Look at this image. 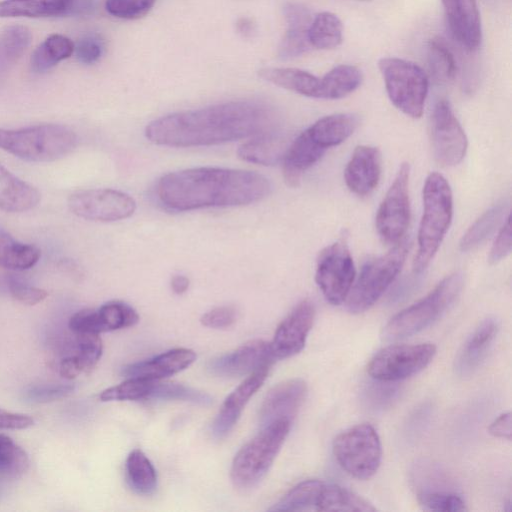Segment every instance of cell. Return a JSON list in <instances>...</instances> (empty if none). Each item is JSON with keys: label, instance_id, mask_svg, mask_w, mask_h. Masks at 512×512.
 Listing matches in <instances>:
<instances>
[{"label": "cell", "instance_id": "obj_41", "mask_svg": "<svg viewBox=\"0 0 512 512\" xmlns=\"http://www.w3.org/2000/svg\"><path fill=\"white\" fill-rule=\"evenodd\" d=\"M148 399L152 400H179L193 404L207 406L213 401L207 393L174 382L155 381Z\"/></svg>", "mask_w": 512, "mask_h": 512}, {"label": "cell", "instance_id": "obj_18", "mask_svg": "<svg viewBox=\"0 0 512 512\" xmlns=\"http://www.w3.org/2000/svg\"><path fill=\"white\" fill-rule=\"evenodd\" d=\"M95 0H3L0 17H57L90 14Z\"/></svg>", "mask_w": 512, "mask_h": 512}, {"label": "cell", "instance_id": "obj_44", "mask_svg": "<svg viewBox=\"0 0 512 512\" xmlns=\"http://www.w3.org/2000/svg\"><path fill=\"white\" fill-rule=\"evenodd\" d=\"M419 505L428 511L462 512L467 507L463 498L453 490L417 492Z\"/></svg>", "mask_w": 512, "mask_h": 512}, {"label": "cell", "instance_id": "obj_8", "mask_svg": "<svg viewBox=\"0 0 512 512\" xmlns=\"http://www.w3.org/2000/svg\"><path fill=\"white\" fill-rule=\"evenodd\" d=\"M378 67L393 105L409 117L420 118L429 86L423 69L411 61L397 57L381 58Z\"/></svg>", "mask_w": 512, "mask_h": 512}, {"label": "cell", "instance_id": "obj_1", "mask_svg": "<svg viewBox=\"0 0 512 512\" xmlns=\"http://www.w3.org/2000/svg\"><path fill=\"white\" fill-rule=\"evenodd\" d=\"M276 128L271 107L241 100L163 116L147 125L145 135L161 146L196 147L232 142Z\"/></svg>", "mask_w": 512, "mask_h": 512}, {"label": "cell", "instance_id": "obj_49", "mask_svg": "<svg viewBox=\"0 0 512 512\" xmlns=\"http://www.w3.org/2000/svg\"><path fill=\"white\" fill-rule=\"evenodd\" d=\"M74 390L72 384H48L31 386L25 391V398L32 402L45 403L64 398Z\"/></svg>", "mask_w": 512, "mask_h": 512}, {"label": "cell", "instance_id": "obj_9", "mask_svg": "<svg viewBox=\"0 0 512 512\" xmlns=\"http://www.w3.org/2000/svg\"><path fill=\"white\" fill-rule=\"evenodd\" d=\"M333 454L338 464L350 476L367 480L379 469L382 446L375 428L362 423L339 433L333 440Z\"/></svg>", "mask_w": 512, "mask_h": 512}, {"label": "cell", "instance_id": "obj_58", "mask_svg": "<svg viewBox=\"0 0 512 512\" xmlns=\"http://www.w3.org/2000/svg\"><path fill=\"white\" fill-rule=\"evenodd\" d=\"M358 1H371V0H358Z\"/></svg>", "mask_w": 512, "mask_h": 512}, {"label": "cell", "instance_id": "obj_53", "mask_svg": "<svg viewBox=\"0 0 512 512\" xmlns=\"http://www.w3.org/2000/svg\"><path fill=\"white\" fill-rule=\"evenodd\" d=\"M489 433L497 438L511 440L512 417L511 413L505 412L499 415L489 426Z\"/></svg>", "mask_w": 512, "mask_h": 512}, {"label": "cell", "instance_id": "obj_26", "mask_svg": "<svg viewBox=\"0 0 512 512\" xmlns=\"http://www.w3.org/2000/svg\"><path fill=\"white\" fill-rule=\"evenodd\" d=\"M289 144L285 132L276 128L253 136L238 149L239 158L259 165H275L283 160Z\"/></svg>", "mask_w": 512, "mask_h": 512}, {"label": "cell", "instance_id": "obj_27", "mask_svg": "<svg viewBox=\"0 0 512 512\" xmlns=\"http://www.w3.org/2000/svg\"><path fill=\"white\" fill-rule=\"evenodd\" d=\"M39 191L0 164V210L20 213L33 209L40 201Z\"/></svg>", "mask_w": 512, "mask_h": 512}, {"label": "cell", "instance_id": "obj_43", "mask_svg": "<svg viewBox=\"0 0 512 512\" xmlns=\"http://www.w3.org/2000/svg\"><path fill=\"white\" fill-rule=\"evenodd\" d=\"M155 381L157 380L129 377L126 381L103 390L99 398L104 402L148 399Z\"/></svg>", "mask_w": 512, "mask_h": 512}, {"label": "cell", "instance_id": "obj_23", "mask_svg": "<svg viewBox=\"0 0 512 512\" xmlns=\"http://www.w3.org/2000/svg\"><path fill=\"white\" fill-rule=\"evenodd\" d=\"M195 359L196 354L193 350L175 348L150 359L126 365L122 368V375L127 378L140 377L161 380L186 369Z\"/></svg>", "mask_w": 512, "mask_h": 512}, {"label": "cell", "instance_id": "obj_46", "mask_svg": "<svg viewBox=\"0 0 512 512\" xmlns=\"http://www.w3.org/2000/svg\"><path fill=\"white\" fill-rule=\"evenodd\" d=\"M155 0H105L106 11L117 18L134 20L145 16Z\"/></svg>", "mask_w": 512, "mask_h": 512}, {"label": "cell", "instance_id": "obj_3", "mask_svg": "<svg viewBox=\"0 0 512 512\" xmlns=\"http://www.w3.org/2000/svg\"><path fill=\"white\" fill-rule=\"evenodd\" d=\"M453 215L452 191L447 180L439 173L428 175L423 187V214L418 231V253L415 272L429 265L446 235Z\"/></svg>", "mask_w": 512, "mask_h": 512}, {"label": "cell", "instance_id": "obj_52", "mask_svg": "<svg viewBox=\"0 0 512 512\" xmlns=\"http://www.w3.org/2000/svg\"><path fill=\"white\" fill-rule=\"evenodd\" d=\"M34 419L30 415L14 413L0 408V429L21 430L31 427Z\"/></svg>", "mask_w": 512, "mask_h": 512}, {"label": "cell", "instance_id": "obj_11", "mask_svg": "<svg viewBox=\"0 0 512 512\" xmlns=\"http://www.w3.org/2000/svg\"><path fill=\"white\" fill-rule=\"evenodd\" d=\"M355 267L346 242L327 246L317 260L315 281L325 299L332 305L343 303L352 288Z\"/></svg>", "mask_w": 512, "mask_h": 512}, {"label": "cell", "instance_id": "obj_16", "mask_svg": "<svg viewBox=\"0 0 512 512\" xmlns=\"http://www.w3.org/2000/svg\"><path fill=\"white\" fill-rule=\"evenodd\" d=\"M274 361L269 343L252 340L231 353L214 358L208 363L207 369L217 377L235 378L249 375L264 365L272 366Z\"/></svg>", "mask_w": 512, "mask_h": 512}, {"label": "cell", "instance_id": "obj_40", "mask_svg": "<svg viewBox=\"0 0 512 512\" xmlns=\"http://www.w3.org/2000/svg\"><path fill=\"white\" fill-rule=\"evenodd\" d=\"M427 59L430 73L436 82L447 83L454 79L457 73L456 60L442 39H431L428 42Z\"/></svg>", "mask_w": 512, "mask_h": 512}, {"label": "cell", "instance_id": "obj_51", "mask_svg": "<svg viewBox=\"0 0 512 512\" xmlns=\"http://www.w3.org/2000/svg\"><path fill=\"white\" fill-rule=\"evenodd\" d=\"M512 247V233H511V221L510 214L508 213L503 226L501 227L497 238L491 248L489 254V262L496 264L505 258L511 251Z\"/></svg>", "mask_w": 512, "mask_h": 512}, {"label": "cell", "instance_id": "obj_29", "mask_svg": "<svg viewBox=\"0 0 512 512\" xmlns=\"http://www.w3.org/2000/svg\"><path fill=\"white\" fill-rule=\"evenodd\" d=\"M359 125V117L353 113H337L320 118L307 132L326 150L337 146L350 137Z\"/></svg>", "mask_w": 512, "mask_h": 512}, {"label": "cell", "instance_id": "obj_33", "mask_svg": "<svg viewBox=\"0 0 512 512\" xmlns=\"http://www.w3.org/2000/svg\"><path fill=\"white\" fill-rule=\"evenodd\" d=\"M38 247L15 240L0 230V266L15 271L32 268L40 259Z\"/></svg>", "mask_w": 512, "mask_h": 512}, {"label": "cell", "instance_id": "obj_34", "mask_svg": "<svg viewBox=\"0 0 512 512\" xmlns=\"http://www.w3.org/2000/svg\"><path fill=\"white\" fill-rule=\"evenodd\" d=\"M126 479L130 488L140 495H151L157 487L156 470L140 449L131 451L125 463Z\"/></svg>", "mask_w": 512, "mask_h": 512}, {"label": "cell", "instance_id": "obj_5", "mask_svg": "<svg viewBox=\"0 0 512 512\" xmlns=\"http://www.w3.org/2000/svg\"><path fill=\"white\" fill-rule=\"evenodd\" d=\"M462 287L461 272L445 277L424 298L394 315L383 328V338L399 340L424 330L452 306Z\"/></svg>", "mask_w": 512, "mask_h": 512}, {"label": "cell", "instance_id": "obj_15", "mask_svg": "<svg viewBox=\"0 0 512 512\" xmlns=\"http://www.w3.org/2000/svg\"><path fill=\"white\" fill-rule=\"evenodd\" d=\"M315 319V307L310 300L301 301L277 327L269 343L274 359L298 354L305 346Z\"/></svg>", "mask_w": 512, "mask_h": 512}, {"label": "cell", "instance_id": "obj_54", "mask_svg": "<svg viewBox=\"0 0 512 512\" xmlns=\"http://www.w3.org/2000/svg\"><path fill=\"white\" fill-rule=\"evenodd\" d=\"M388 383L391 382L378 381L377 385L370 387L368 389V394L370 395L369 400L374 404L376 403V405H383L387 401H390L394 397L396 389L395 387L389 386Z\"/></svg>", "mask_w": 512, "mask_h": 512}, {"label": "cell", "instance_id": "obj_30", "mask_svg": "<svg viewBox=\"0 0 512 512\" xmlns=\"http://www.w3.org/2000/svg\"><path fill=\"white\" fill-rule=\"evenodd\" d=\"M317 511L372 512L376 508L358 494L336 484H323Z\"/></svg>", "mask_w": 512, "mask_h": 512}, {"label": "cell", "instance_id": "obj_47", "mask_svg": "<svg viewBox=\"0 0 512 512\" xmlns=\"http://www.w3.org/2000/svg\"><path fill=\"white\" fill-rule=\"evenodd\" d=\"M74 52L79 62L93 64L101 58L104 52L103 39L95 33L85 34L74 44Z\"/></svg>", "mask_w": 512, "mask_h": 512}, {"label": "cell", "instance_id": "obj_2", "mask_svg": "<svg viewBox=\"0 0 512 512\" xmlns=\"http://www.w3.org/2000/svg\"><path fill=\"white\" fill-rule=\"evenodd\" d=\"M270 190L271 184L262 174L216 167L165 174L155 188L158 201L177 212L248 205L265 198Z\"/></svg>", "mask_w": 512, "mask_h": 512}, {"label": "cell", "instance_id": "obj_21", "mask_svg": "<svg viewBox=\"0 0 512 512\" xmlns=\"http://www.w3.org/2000/svg\"><path fill=\"white\" fill-rule=\"evenodd\" d=\"M381 163L378 148L369 145L357 146L344 171L345 183L349 190L358 196L369 195L379 183Z\"/></svg>", "mask_w": 512, "mask_h": 512}, {"label": "cell", "instance_id": "obj_10", "mask_svg": "<svg viewBox=\"0 0 512 512\" xmlns=\"http://www.w3.org/2000/svg\"><path fill=\"white\" fill-rule=\"evenodd\" d=\"M436 351V346L432 343L390 345L372 357L368 364V373L378 381L403 380L428 366Z\"/></svg>", "mask_w": 512, "mask_h": 512}, {"label": "cell", "instance_id": "obj_13", "mask_svg": "<svg viewBox=\"0 0 512 512\" xmlns=\"http://www.w3.org/2000/svg\"><path fill=\"white\" fill-rule=\"evenodd\" d=\"M67 203L74 215L98 222L126 219L136 210V202L130 195L109 188L76 191L68 197Z\"/></svg>", "mask_w": 512, "mask_h": 512}, {"label": "cell", "instance_id": "obj_48", "mask_svg": "<svg viewBox=\"0 0 512 512\" xmlns=\"http://www.w3.org/2000/svg\"><path fill=\"white\" fill-rule=\"evenodd\" d=\"M8 289L15 300L30 306L42 302L48 296L46 290L29 285L15 277H9Z\"/></svg>", "mask_w": 512, "mask_h": 512}, {"label": "cell", "instance_id": "obj_57", "mask_svg": "<svg viewBox=\"0 0 512 512\" xmlns=\"http://www.w3.org/2000/svg\"><path fill=\"white\" fill-rule=\"evenodd\" d=\"M251 22L248 19H241L238 23V29L242 33H249L251 30Z\"/></svg>", "mask_w": 512, "mask_h": 512}, {"label": "cell", "instance_id": "obj_37", "mask_svg": "<svg viewBox=\"0 0 512 512\" xmlns=\"http://www.w3.org/2000/svg\"><path fill=\"white\" fill-rule=\"evenodd\" d=\"M31 39L29 29L20 25L10 26L0 33V77L17 63Z\"/></svg>", "mask_w": 512, "mask_h": 512}, {"label": "cell", "instance_id": "obj_22", "mask_svg": "<svg viewBox=\"0 0 512 512\" xmlns=\"http://www.w3.org/2000/svg\"><path fill=\"white\" fill-rule=\"evenodd\" d=\"M499 332V321L493 316L482 320L460 348L455 359L458 375L473 374L486 358Z\"/></svg>", "mask_w": 512, "mask_h": 512}, {"label": "cell", "instance_id": "obj_45", "mask_svg": "<svg viewBox=\"0 0 512 512\" xmlns=\"http://www.w3.org/2000/svg\"><path fill=\"white\" fill-rule=\"evenodd\" d=\"M75 336V355L79 358L84 373L90 372L101 358L103 345L99 334L73 333Z\"/></svg>", "mask_w": 512, "mask_h": 512}, {"label": "cell", "instance_id": "obj_50", "mask_svg": "<svg viewBox=\"0 0 512 512\" xmlns=\"http://www.w3.org/2000/svg\"><path fill=\"white\" fill-rule=\"evenodd\" d=\"M237 319V310L233 306L216 307L201 317V323L209 328L223 329L232 326Z\"/></svg>", "mask_w": 512, "mask_h": 512}, {"label": "cell", "instance_id": "obj_32", "mask_svg": "<svg viewBox=\"0 0 512 512\" xmlns=\"http://www.w3.org/2000/svg\"><path fill=\"white\" fill-rule=\"evenodd\" d=\"M362 82L361 71L348 64L332 68L320 78L321 99H341L355 91Z\"/></svg>", "mask_w": 512, "mask_h": 512}, {"label": "cell", "instance_id": "obj_28", "mask_svg": "<svg viewBox=\"0 0 512 512\" xmlns=\"http://www.w3.org/2000/svg\"><path fill=\"white\" fill-rule=\"evenodd\" d=\"M263 80L297 94L320 98V78L298 68L266 67L258 71Z\"/></svg>", "mask_w": 512, "mask_h": 512}, {"label": "cell", "instance_id": "obj_38", "mask_svg": "<svg viewBox=\"0 0 512 512\" xmlns=\"http://www.w3.org/2000/svg\"><path fill=\"white\" fill-rule=\"evenodd\" d=\"M323 484L322 481L315 479L300 482L269 510L305 511L315 509Z\"/></svg>", "mask_w": 512, "mask_h": 512}, {"label": "cell", "instance_id": "obj_6", "mask_svg": "<svg viewBox=\"0 0 512 512\" xmlns=\"http://www.w3.org/2000/svg\"><path fill=\"white\" fill-rule=\"evenodd\" d=\"M292 422L274 421L264 427L235 455L231 480L235 487L246 490L255 487L267 474L289 434Z\"/></svg>", "mask_w": 512, "mask_h": 512}, {"label": "cell", "instance_id": "obj_42", "mask_svg": "<svg viewBox=\"0 0 512 512\" xmlns=\"http://www.w3.org/2000/svg\"><path fill=\"white\" fill-rule=\"evenodd\" d=\"M29 466L27 453L12 438L0 434V474L6 477H19Z\"/></svg>", "mask_w": 512, "mask_h": 512}, {"label": "cell", "instance_id": "obj_55", "mask_svg": "<svg viewBox=\"0 0 512 512\" xmlns=\"http://www.w3.org/2000/svg\"><path fill=\"white\" fill-rule=\"evenodd\" d=\"M59 373L63 378L71 380L84 373V369L79 358L73 354L60 361Z\"/></svg>", "mask_w": 512, "mask_h": 512}, {"label": "cell", "instance_id": "obj_31", "mask_svg": "<svg viewBox=\"0 0 512 512\" xmlns=\"http://www.w3.org/2000/svg\"><path fill=\"white\" fill-rule=\"evenodd\" d=\"M508 207L509 203L504 199L486 210L463 235L460 250L468 252L485 242L504 220Z\"/></svg>", "mask_w": 512, "mask_h": 512}, {"label": "cell", "instance_id": "obj_14", "mask_svg": "<svg viewBox=\"0 0 512 512\" xmlns=\"http://www.w3.org/2000/svg\"><path fill=\"white\" fill-rule=\"evenodd\" d=\"M430 134L433 154L442 166H455L465 157V132L447 100H439L431 115Z\"/></svg>", "mask_w": 512, "mask_h": 512}, {"label": "cell", "instance_id": "obj_19", "mask_svg": "<svg viewBox=\"0 0 512 512\" xmlns=\"http://www.w3.org/2000/svg\"><path fill=\"white\" fill-rule=\"evenodd\" d=\"M270 367L271 365H264L250 373L228 395L211 425V432L215 438L222 439L233 429L249 399L266 380Z\"/></svg>", "mask_w": 512, "mask_h": 512}, {"label": "cell", "instance_id": "obj_20", "mask_svg": "<svg viewBox=\"0 0 512 512\" xmlns=\"http://www.w3.org/2000/svg\"><path fill=\"white\" fill-rule=\"evenodd\" d=\"M453 38L466 50L478 49L482 28L477 0H441Z\"/></svg>", "mask_w": 512, "mask_h": 512}, {"label": "cell", "instance_id": "obj_35", "mask_svg": "<svg viewBox=\"0 0 512 512\" xmlns=\"http://www.w3.org/2000/svg\"><path fill=\"white\" fill-rule=\"evenodd\" d=\"M73 53L74 43L68 37L52 34L34 50L30 59L31 69L37 73L46 72Z\"/></svg>", "mask_w": 512, "mask_h": 512}, {"label": "cell", "instance_id": "obj_4", "mask_svg": "<svg viewBox=\"0 0 512 512\" xmlns=\"http://www.w3.org/2000/svg\"><path fill=\"white\" fill-rule=\"evenodd\" d=\"M75 132L65 125L41 124L20 129H0V148L29 162H52L74 150Z\"/></svg>", "mask_w": 512, "mask_h": 512}, {"label": "cell", "instance_id": "obj_12", "mask_svg": "<svg viewBox=\"0 0 512 512\" xmlns=\"http://www.w3.org/2000/svg\"><path fill=\"white\" fill-rule=\"evenodd\" d=\"M409 176V163H402L377 211L376 228L388 244L401 241L409 225Z\"/></svg>", "mask_w": 512, "mask_h": 512}, {"label": "cell", "instance_id": "obj_39", "mask_svg": "<svg viewBox=\"0 0 512 512\" xmlns=\"http://www.w3.org/2000/svg\"><path fill=\"white\" fill-rule=\"evenodd\" d=\"M95 312L99 334L131 327L139 321L136 310L122 301H109Z\"/></svg>", "mask_w": 512, "mask_h": 512}, {"label": "cell", "instance_id": "obj_24", "mask_svg": "<svg viewBox=\"0 0 512 512\" xmlns=\"http://www.w3.org/2000/svg\"><path fill=\"white\" fill-rule=\"evenodd\" d=\"M283 14L287 30L280 42L278 56L288 60L301 56L312 47L308 36L312 15L307 7L295 2L286 3Z\"/></svg>", "mask_w": 512, "mask_h": 512}, {"label": "cell", "instance_id": "obj_25", "mask_svg": "<svg viewBox=\"0 0 512 512\" xmlns=\"http://www.w3.org/2000/svg\"><path fill=\"white\" fill-rule=\"evenodd\" d=\"M320 146L307 132L303 131L288 146L283 157V177L287 185L297 187L303 174L316 164L325 154Z\"/></svg>", "mask_w": 512, "mask_h": 512}, {"label": "cell", "instance_id": "obj_7", "mask_svg": "<svg viewBox=\"0 0 512 512\" xmlns=\"http://www.w3.org/2000/svg\"><path fill=\"white\" fill-rule=\"evenodd\" d=\"M409 246V240L403 238L385 255L364 265L346 299L349 312L362 313L377 302L399 274Z\"/></svg>", "mask_w": 512, "mask_h": 512}, {"label": "cell", "instance_id": "obj_36", "mask_svg": "<svg viewBox=\"0 0 512 512\" xmlns=\"http://www.w3.org/2000/svg\"><path fill=\"white\" fill-rule=\"evenodd\" d=\"M308 36L312 47L322 50L336 48L343 39L342 22L334 13H318L312 18Z\"/></svg>", "mask_w": 512, "mask_h": 512}, {"label": "cell", "instance_id": "obj_17", "mask_svg": "<svg viewBox=\"0 0 512 512\" xmlns=\"http://www.w3.org/2000/svg\"><path fill=\"white\" fill-rule=\"evenodd\" d=\"M307 395L303 379L293 378L275 385L265 396L259 411L261 427L274 421L287 419L293 422Z\"/></svg>", "mask_w": 512, "mask_h": 512}, {"label": "cell", "instance_id": "obj_56", "mask_svg": "<svg viewBox=\"0 0 512 512\" xmlns=\"http://www.w3.org/2000/svg\"><path fill=\"white\" fill-rule=\"evenodd\" d=\"M170 285L175 294L181 295L188 290L190 281L184 275H175L172 277Z\"/></svg>", "mask_w": 512, "mask_h": 512}]
</instances>
